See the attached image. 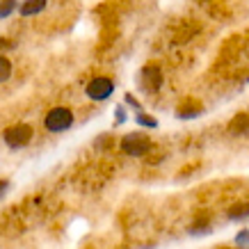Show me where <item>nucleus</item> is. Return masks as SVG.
Here are the masks:
<instances>
[{
  "label": "nucleus",
  "instance_id": "nucleus-1",
  "mask_svg": "<svg viewBox=\"0 0 249 249\" xmlns=\"http://www.w3.org/2000/svg\"><path fill=\"white\" fill-rule=\"evenodd\" d=\"M119 149H121V153H126L130 158H144L153 149V142L149 135L135 130V133H126V135L121 137Z\"/></svg>",
  "mask_w": 249,
  "mask_h": 249
},
{
  "label": "nucleus",
  "instance_id": "nucleus-2",
  "mask_svg": "<svg viewBox=\"0 0 249 249\" xmlns=\"http://www.w3.org/2000/svg\"><path fill=\"white\" fill-rule=\"evenodd\" d=\"M73 126V112L64 106H57V107H51L44 117V128L48 133H64Z\"/></svg>",
  "mask_w": 249,
  "mask_h": 249
},
{
  "label": "nucleus",
  "instance_id": "nucleus-3",
  "mask_svg": "<svg viewBox=\"0 0 249 249\" xmlns=\"http://www.w3.org/2000/svg\"><path fill=\"white\" fill-rule=\"evenodd\" d=\"M32 135H35L32 126H28V124H14V126L5 128L2 140H5V144H7L9 149L18 151V149H23V146H28L32 142Z\"/></svg>",
  "mask_w": 249,
  "mask_h": 249
},
{
  "label": "nucleus",
  "instance_id": "nucleus-4",
  "mask_svg": "<svg viewBox=\"0 0 249 249\" xmlns=\"http://www.w3.org/2000/svg\"><path fill=\"white\" fill-rule=\"evenodd\" d=\"M137 87L144 94L160 91V87H162V71H160L158 64H146V67L140 69V73H137Z\"/></svg>",
  "mask_w": 249,
  "mask_h": 249
},
{
  "label": "nucleus",
  "instance_id": "nucleus-5",
  "mask_svg": "<svg viewBox=\"0 0 249 249\" xmlns=\"http://www.w3.org/2000/svg\"><path fill=\"white\" fill-rule=\"evenodd\" d=\"M85 94L91 101H107L114 94V80L107 76L91 78L89 83H87V87H85Z\"/></svg>",
  "mask_w": 249,
  "mask_h": 249
},
{
  "label": "nucleus",
  "instance_id": "nucleus-6",
  "mask_svg": "<svg viewBox=\"0 0 249 249\" xmlns=\"http://www.w3.org/2000/svg\"><path fill=\"white\" fill-rule=\"evenodd\" d=\"M229 135L233 137H249V112H238L233 119L229 121Z\"/></svg>",
  "mask_w": 249,
  "mask_h": 249
},
{
  "label": "nucleus",
  "instance_id": "nucleus-7",
  "mask_svg": "<svg viewBox=\"0 0 249 249\" xmlns=\"http://www.w3.org/2000/svg\"><path fill=\"white\" fill-rule=\"evenodd\" d=\"M201 112H204V106L196 98H185L181 106L176 107V117L178 119H196Z\"/></svg>",
  "mask_w": 249,
  "mask_h": 249
},
{
  "label": "nucleus",
  "instance_id": "nucleus-8",
  "mask_svg": "<svg viewBox=\"0 0 249 249\" xmlns=\"http://www.w3.org/2000/svg\"><path fill=\"white\" fill-rule=\"evenodd\" d=\"M46 5H48V0H23L18 12L21 16H37L46 9Z\"/></svg>",
  "mask_w": 249,
  "mask_h": 249
},
{
  "label": "nucleus",
  "instance_id": "nucleus-9",
  "mask_svg": "<svg viewBox=\"0 0 249 249\" xmlns=\"http://www.w3.org/2000/svg\"><path fill=\"white\" fill-rule=\"evenodd\" d=\"M227 217L233 219V222H238V219H247L249 217V201H245V204H233L227 211Z\"/></svg>",
  "mask_w": 249,
  "mask_h": 249
},
{
  "label": "nucleus",
  "instance_id": "nucleus-10",
  "mask_svg": "<svg viewBox=\"0 0 249 249\" xmlns=\"http://www.w3.org/2000/svg\"><path fill=\"white\" fill-rule=\"evenodd\" d=\"M135 124L137 126H144V128H158V119L151 117V114H146V112H137Z\"/></svg>",
  "mask_w": 249,
  "mask_h": 249
},
{
  "label": "nucleus",
  "instance_id": "nucleus-11",
  "mask_svg": "<svg viewBox=\"0 0 249 249\" xmlns=\"http://www.w3.org/2000/svg\"><path fill=\"white\" fill-rule=\"evenodd\" d=\"M188 233H190V235L211 233V222H208V219H199V222H195V224L188 229Z\"/></svg>",
  "mask_w": 249,
  "mask_h": 249
},
{
  "label": "nucleus",
  "instance_id": "nucleus-12",
  "mask_svg": "<svg viewBox=\"0 0 249 249\" xmlns=\"http://www.w3.org/2000/svg\"><path fill=\"white\" fill-rule=\"evenodd\" d=\"M16 7H21V5H18V0H0V18L12 16Z\"/></svg>",
  "mask_w": 249,
  "mask_h": 249
},
{
  "label": "nucleus",
  "instance_id": "nucleus-13",
  "mask_svg": "<svg viewBox=\"0 0 249 249\" xmlns=\"http://www.w3.org/2000/svg\"><path fill=\"white\" fill-rule=\"evenodd\" d=\"M9 78H12V62L5 55H0V83H7Z\"/></svg>",
  "mask_w": 249,
  "mask_h": 249
},
{
  "label": "nucleus",
  "instance_id": "nucleus-14",
  "mask_svg": "<svg viewBox=\"0 0 249 249\" xmlns=\"http://www.w3.org/2000/svg\"><path fill=\"white\" fill-rule=\"evenodd\" d=\"M124 101H126V106L135 107L137 112H144V110H142V103H140V101H137V98L133 96V94H130V91H128V94H124Z\"/></svg>",
  "mask_w": 249,
  "mask_h": 249
},
{
  "label": "nucleus",
  "instance_id": "nucleus-15",
  "mask_svg": "<svg viewBox=\"0 0 249 249\" xmlns=\"http://www.w3.org/2000/svg\"><path fill=\"white\" fill-rule=\"evenodd\" d=\"M235 245H240V247H247V245H249V229H242L240 233L235 235Z\"/></svg>",
  "mask_w": 249,
  "mask_h": 249
},
{
  "label": "nucleus",
  "instance_id": "nucleus-16",
  "mask_svg": "<svg viewBox=\"0 0 249 249\" xmlns=\"http://www.w3.org/2000/svg\"><path fill=\"white\" fill-rule=\"evenodd\" d=\"M114 117H117V126H121L124 121H126V110H124V106H117V110H114Z\"/></svg>",
  "mask_w": 249,
  "mask_h": 249
},
{
  "label": "nucleus",
  "instance_id": "nucleus-17",
  "mask_svg": "<svg viewBox=\"0 0 249 249\" xmlns=\"http://www.w3.org/2000/svg\"><path fill=\"white\" fill-rule=\"evenodd\" d=\"M9 190V181H0V199L5 196V192Z\"/></svg>",
  "mask_w": 249,
  "mask_h": 249
},
{
  "label": "nucleus",
  "instance_id": "nucleus-18",
  "mask_svg": "<svg viewBox=\"0 0 249 249\" xmlns=\"http://www.w3.org/2000/svg\"><path fill=\"white\" fill-rule=\"evenodd\" d=\"M219 249H233V247H219Z\"/></svg>",
  "mask_w": 249,
  "mask_h": 249
}]
</instances>
